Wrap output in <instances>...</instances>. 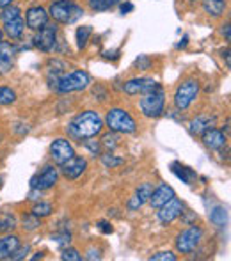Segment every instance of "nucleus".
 Returning a JSON list of instances; mask_svg holds the SVG:
<instances>
[{"instance_id": "31", "label": "nucleus", "mask_w": 231, "mask_h": 261, "mask_svg": "<svg viewBox=\"0 0 231 261\" xmlns=\"http://www.w3.org/2000/svg\"><path fill=\"white\" fill-rule=\"evenodd\" d=\"M151 192H153V187L149 185V183H142V185L137 189V192H135V197H137V199L141 201L142 204H144L146 201L149 199V196H151Z\"/></svg>"}, {"instance_id": "45", "label": "nucleus", "mask_w": 231, "mask_h": 261, "mask_svg": "<svg viewBox=\"0 0 231 261\" xmlns=\"http://www.w3.org/2000/svg\"><path fill=\"white\" fill-rule=\"evenodd\" d=\"M132 9H134V6H132V4L130 2H126V4H123V6H121V13H128V11H132Z\"/></svg>"}, {"instance_id": "12", "label": "nucleus", "mask_w": 231, "mask_h": 261, "mask_svg": "<svg viewBox=\"0 0 231 261\" xmlns=\"http://www.w3.org/2000/svg\"><path fill=\"white\" fill-rule=\"evenodd\" d=\"M48 11L41 6L29 7L27 13H25V25H27L31 31H39L48 23Z\"/></svg>"}, {"instance_id": "47", "label": "nucleus", "mask_w": 231, "mask_h": 261, "mask_svg": "<svg viewBox=\"0 0 231 261\" xmlns=\"http://www.w3.org/2000/svg\"><path fill=\"white\" fill-rule=\"evenodd\" d=\"M222 57H226V66L229 68V50H226V52H222Z\"/></svg>"}, {"instance_id": "26", "label": "nucleus", "mask_w": 231, "mask_h": 261, "mask_svg": "<svg viewBox=\"0 0 231 261\" xmlns=\"http://www.w3.org/2000/svg\"><path fill=\"white\" fill-rule=\"evenodd\" d=\"M173 167V172L176 176H178L179 179H182L183 183H190L194 178H196V174H194L190 169H187V167H183V165H179V164H173L171 165Z\"/></svg>"}, {"instance_id": "17", "label": "nucleus", "mask_w": 231, "mask_h": 261, "mask_svg": "<svg viewBox=\"0 0 231 261\" xmlns=\"http://www.w3.org/2000/svg\"><path fill=\"white\" fill-rule=\"evenodd\" d=\"M203 144L210 149H222L228 144V135L217 128H210L203 134Z\"/></svg>"}, {"instance_id": "16", "label": "nucleus", "mask_w": 231, "mask_h": 261, "mask_svg": "<svg viewBox=\"0 0 231 261\" xmlns=\"http://www.w3.org/2000/svg\"><path fill=\"white\" fill-rule=\"evenodd\" d=\"M217 124V117L215 116H207V114H201V116L194 117L189 123V132L192 135H203L207 130L210 128H215Z\"/></svg>"}, {"instance_id": "44", "label": "nucleus", "mask_w": 231, "mask_h": 261, "mask_svg": "<svg viewBox=\"0 0 231 261\" xmlns=\"http://www.w3.org/2000/svg\"><path fill=\"white\" fill-rule=\"evenodd\" d=\"M222 34L226 36V41H229V39H231V31H229V23L222 25Z\"/></svg>"}, {"instance_id": "19", "label": "nucleus", "mask_w": 231, "mask_h": 261, "mask_svg": "<svg viewBox=\"0 0 231 261\" xmlns=\"http://www.w3.org/2000/svg\"><path fill=\"white\" fill-rule=\"evenodd\" d=\"M20 247V238L14 234H7V237L0 238V261L9 259L16 249Z\"/></svg>"}, {"instance_id": "46", "label": "nucleus", "mask_w": 231, "mask_h": 261, "mask_svg": "<svg viewBox=\"0 0 231 261\" xmlns=\"http://www.w3.org/2000/svg\"><path fill=\"white\" fill-rule=\"evenodd\" d=\"M13 4V0H0V9H4L6 6H11Z\"/></svg>"}, {"instance_id": "32", "label": "nucleus", "mask_w": 231, "mask_h": 261, "mask_svg": "<svg viewBox=\"0 0 231 261\" xmlns=\"http://www.w3.org/2000/svg\"><path fill=\"white\" fill-rule=\"evenodd\" d=\"M101 162H104L105 167L114 169V167H117V165L124 164V158L114 156V155H112V153H105V155H101Z\"/></svg>"}, {"instance_id": "37", "label": "nucleus", "mask_w": 231, "mask_h": 261, "mask_svg": "<svg viewBox=\"0 0 231 261\" xmlns=\"http://www.w3.org/2000/svg\"><path fill=\"white\" fill-rule=\"evenodd\" d=\"M135 68L142 69V71H146V69L151 68V59L148 57V55H139L137 61H135Z\"/></svg>"}, {"instance_id": "24", "label": "nucleus", "mask_w": 231, "mask_h": 261, "mask_svg": "<svg viewBox=\"0 0 231 261\" xmlns=\"http://www.w3.org/2000/svg\"><path fill=\"white\" fill-rule=\"evenodd\" d=\"M210 220L217 227H224L226 222H228V212H226V208H222V206L214 208V212L210 213Z\"/></svg>"}, {"instance_id": "38", "label": "nucleus", "mask_w": 231, "mask_h": 261, "mask_svg": "<svg viewBox=\"0 0 231 261\" xmlns=\"http://www.w3.org/2000/svg\"><path fill=\"white\" fill-rule=\"evenodd\" d=\"M84 146H86V148L89 149V151L93 153L94 156L100 155V142H98V141H93V137L87 139V141H84Z\"/></svg>"}, {"instance_id": "20", "label": "nucleus", "mask_w": 231, "mask_h": 261, "mask_svg": "<svg viewBox=\"0 0 231 261\" xmlns=\"http://www.w3.org/2000/svg\"><path fill=\"white\" fill-rule=\"evenodd\" d=\"M25 20L23 18H16V20H11V21H4V34H7L11 39H20L23 36L25 31Z\"/></svg>"}, {"instance_id": "14", "label": "nucleus", "mask_w": 231, "mask_h": 261, "mask_svg": "<svg viewBox=\"0 0 231 261\" xmlns=\"http://www.w3.org/2000/svg\"><path fill=\"white\" fill-rule=\"evenodd\" d=\"M183 213V203L179 199H176V196L171 201H167L164 206L159 208V220L162 224H171L173 220L178 219L179 215Z\"/></svg>"}, {"instance_id": "39", "label": "nucleus", "mask_w": 231, "mask_h": 261, "mask_svg": "<svg viewBox=\"0 0 231 261\" xmlns=\"http://www.w3.org/2000/svg\"><path fill=\"white\" fill-rule=\"evenodd\" d=\"M52 240H57L59 245H69V242H71V234H69L68 231H62V233L52 237Z\"/></svg>"}, {"instance_id": "21", "label": "nucleus", "mask_w": 231, "mask_h": 261, "mask_svg": "<svg viewBox=\"0 0 231 261\" xmlns=\"http://www.w3.org/2000/svg\"><path fill=\"white\" fill-rule=\"evenodd\" d=\"M66 68H68L66 62L59 61V59H54V61L48 62V84H50V87L56 86L57 80L66 73Z\"/></svg>"}, {"instance_id": "1", "label": "nucleus", "mask_w": 231, "mask_h": 261, "mask_svg": "<svg viewBox=\"0 0 231 261\" xmlns=\"http://www.w3.org/2000/svg\"><path fill=\"white\" fill-rule=\"evenodd\" d=\"M101 130H104V119L96 110H84L68 124L69 135L75 139L96 137Z\"/></svg>"}, {"instance_id": "22", "label": "nucleus", "mask_w": 231, "mask_h": 261, "mask_svg": "<svg viewBox=\"0 0 231 261\" xmlns=\"http://www.w3.org/2000/svg\"><path fill=\"white\" fill-rule=\"evenodd\" d=\"M226 0H203V9L212 18H221L226 11Z\"/></svg>"}, {"instance_id": "43", "label": "nucleus", "mask_w": 231, "mask_h": 261, "mask_svg": "<svg viewBox=\"0 0 231 261\" xmlns=\"http://www.w3.org/2000/svg\"><path fill=\"white\" fill-rule=\"evenodd\" d=\"M141 206H142V203L135 196L132 197L130 201H128V208H130V210H137V208H141Z\"/></svg>"}, {"instance_id": "4", "label": "nucleus", "mask_w": 231, "mask_h": 261, "mask_svg": "<svg viewBox=\"0 0 231 261\" xmlns=\"http://www.w3.org/2000/svg\"><path fill=\"white\" fill-rule=\"evenodd\" d=\"M91 84V79L84 69H75V71L64 73L61 79L56 82V86L52 87L59 94H68V93H79V91L87 89V86Z\"/></svg>"}, {"instance_id": "25", "label": "nucleus", "mask_w": 231, "mask_h": 261, "mask_svg": "<svg viewBox=\"0 0 231 261\" xmlns=\"http://www.w3.org/2000/svg\"><path fill=\"white\" fill-rule=\"evenodd\" d=\"M121 0H89V7L96 13H101V11H109L114 6H117Z\"/></svg>"}, {"instance_id": "5", "label": "nucleus", "mask_w": 231, "mask_h": 261, "mask_svg": "<svg viewBox=\"0 0 231 261\" xmlns=\"http://www.w3.org/2000/svg\"><path fill=\"white\" fill-rule=\"evenodd\" d=\"M164 105H166V93L162 86L144 93L139 100V109L146 117H160L164 114Z\"/></svg>"}, {"instance_id": "18", "label": "nucleus", "mask_w": 231, "mask_h": 261, "mask_svg": "<svg viewBox=\"0 0 231 261\" xmlns=\"http://www.w3.org/2000/svg\"><path fill=\"white\" fill-rule=\"evenodd\" d=\"M14 66V46L7 41H0V75H7Z\"/></svg>"}, {"instance_id": "23", "label": "nucleus", "mask_w": 231, "mask_h": 261, "mask_svg": "<svg viewBox=\"0 0 231 261\" xmlns=\"http://www.w3.org/2000/svg\"><path fill=\"white\" fill-rule=\"evenodd\" d=\"M91 34H93V27H91V25H82V27L76 29V46H79L80 50L87 46Z\"/></svg>"}, {"instance_id": "36", "label": "nucleus", "mask_w": 231, "mask_h": 261, "mask_svg": "<svg viewBox=\"0 0 231 261\" xmlns=\"http://www.w3.org/2000/svg\"><path fill=\"white\" fill-rule=\"evenodd\" d=\"M151 261H176V254L171 251H162V252H157V254H153Z\"/></svg>"}, {"instance_id": "2", "label": "nucleus", "mask_w": 231, "mask_h": 261, "mask_svg": "<svg viewBox=\"0 0 231 261\" xmlns=\"http://www.w3.org/2000/svg\"><path fill=\"white\" fill-rule=\"evenodd\" d=\"M105 124L114 134H135L137 132V123L132 117V114L124 109H119V107L107 110Z\"/></svg>"}, {"instance_id": "48", "label": "nucleus", "mask_w": 231, "mask_h": 261, "mask_svg": "<svg viewBox=\"0 0 231 261\" xmlns=\"http://www.w3.org/2000/svg\"><path fill=\"white\" fill-rule=\"evenodd\" d=\"M38 258H43V252H38L36 256H32V259H38Z\"/></svg>"}, {"instance_id": "10", "label": "nucleus", "mask_w": 231, "mask_h": 261, "mask_svg": "<svg viewBox=\"0 0 231 261\" xmlns=\"http://www.w3.org/2000/svg\"><path fill=\"white\" fill-rule=\"evenodd\" d=\"M59 179V169L56 165H46L38 176H34L31 181V187L34 190H48L52 189Z\"/></svg>"}, {"instance_id": "41", "label": "nucleus", "mask_w": 231, "mask_h": 261, "mask_svg": "<svg viewBox=\"0 0 231 261\" xmlns=\"http://www.w3.org/2000/svg\"><path fill=\"white\" fill-rule=\"evenodd\" d=\"M98 227H100V231H104L105 234H109V233H112V224L111 222H107V220H101V222H98Z\"/></svg>"}, {"instance_id": "34", "label": "nucleus", "mask_w": 231, "mask_h": 261, "mask_svg": "<svg viewBox=\"0 0 231 261\" xmlns=\"http://www.w3.org/2000/svg\"><path fill=\"white\" fill-rule=\"evenodd\" d=\"M61 259H64V261H80V259H82V254H80L76 249L69 247V249H64V251H62Z\"/></svg>"}, {"instance_id": "9", "label": "nucleus", "mask_w": 231, "mask_h": 261, "mask_svg": "<svg viewBox=\"0 0 231 261\" xmlns=\"http://www.w3.org/2000/svg\"><path fill=\"white\" fill-rule=\"evenodd\" d=\"M75 155V149H73L71 142L64 137H57L54 139V142L50 144V158L54 160V164L61 165L66 160H69Z\"/></svg>"}, {"instance_id": "8", "label": "nucleus", "mask_w": 231, "mask_h": 261, "mask_svg": "<svg viewBox=\"0 0 231 261\" xmlns=\"http://www.w3.org/2000/svg\"><path fill=\"white\" fill-rule=\"evenodd\" d=\"M57 32L59 29L56 23H46L43 29L36 31L32 45L38 50H41V52H52V50H56L57 45Z\"/></svg>"}, {"instance_id": "6", "label": "nucleus", "mask_w": 231, "mask_h": 261, "mask_svg": "<svg viewBox=\"0 0 231 261\" xmlns=\"http://www.w3.org/2000/svg\"><path fill=\"white\" fill-rule=\"evenodd\" d=\"M199 96V82L196 79H187L178 86L174 93V105L178 110H187Z\"/></svg>"}, {"instance_id": "3", "label": "nucleus", "mask_w": 231, "mask_h": 261, "mask_svg": "<svg viewBox=\"0 0 231 261\" xmlns=\"http://www.w3.org/2000/svg\"><path fill=\"white\" fill-rule=\"evenodd\" d=\"M82 14L84 9L79 4L71 2V0H56V2H52V6L48 9V16H52L54 21L61 25L75 23Z\"/></svg>"}, {"instance_id": "15", "label": "nucleus", "mask_w": 231, "mask_h": 261, "mask_svg": "<svg viewBox=\"0 0 231 261\" xmlns=\"http://www.w3.org/2000/svg\"><path fill=\"white\" fill-rule=\"evenodd\" d=\"M176 196L174 189L171 185H167V183H162L160 187H157L155 190L151 192V196H149V204H151L153 208L159 210L160 206H164V204L167 203V201H171L173 197Z\"/></svg>"}, {"instance_id": "33", "label": "nucleus", "mask_w": 231, "mask_h": 261, "mask_svg": "<svg viewBox=\"0 0 231 261\" xmlns=\"http://www.w3.org/2000/svg\"><path fill=\"white\" fill-rule=\"evenodd\" d=\"M16 227V219L13 215H4L0 217V231H9Z\"/></svg>"}, {"instance_id": "13", "label": "nucleus", "mask_w": 231, "mask_h": 261, "mask_svg": "<svg viewBox=\"0 0 231 261\" xmlns=\"http://www.w3.org/2000/svg\"><path fill=\"white\" fill-rule=\"evenodd\" d=\"M61 167V172L64 174V178L68 179H76L86 172L87 169V160L84 156H76L73 155L69 160H66L64 164L59 165Z\"/></svg>"}, {"instance_id": "49", "label": "nucleus", "mask_w": 231, "mask_h": 261, "mask_svg": "<svg viewBox=\"0 0 231 261\" xmlns=\"http://www.w3.org/2000/svg\"><path fill=\"white\" fill-rule=\"evenodd\" d=\"M2 38H4V31L0 29V41H2Z\"/></svg>"}, {"instance_id": "35", "label": "nucleus", "mask_w": 231, "mask_h": 261, "mask_svg": "<svg viewBox=\"0 0 231 261\" xmlns=\"http://www.w3.org/2000/svg\"><path fill=\"white\" fill-rule=\"evenodd\" d=\"M101 144L105 146V149H116L117 148V135L114 134V132H112V134H107L104 137V141H101Z\"/></svg>"}, {"instance_id": "40", "label": "nucleus", "mask_w": 231, "mask_h": 261, "mask_svg": "<svg viewBox=\"0 0 231 261\" xmlns=\"http://www.w3.org/2000/svg\"><path fill=\"white\" fill-rule=\"evenodd\" d=\"M27 252H29V247H27V245H25L23 249L18 247L16 251H14L13 254H11V258H9V259H23L25 256H27Z\"/></svg>"}, {"instance_id": "7", "label": "nucleus", "mask_w": 231, "mask_h": 261, "mask_svg": "<svg viewBox=\"0 0 231 261\" xmlns=\"http://www.w3.org/2000/svg\"><path fill=\"white\" fill-rule=\"evenodd\" d=\"M201 240H203V229L194 224L176 237V251L182 254H190L199 247Z\"/></svg>"}, {"instance_id": "29", "label": "nucleus", "mask_w": 231, "mask_h": 261, "mask_svg": "<svg viewBox=\"0 0 231 261\" xmlns=\"http://www.w3.org/2000/svg\"><path fill=\"white\" fill-rule=\"evenodd\" d=\"M21 222H23V229L25 231H36L39 226H41V219L36 215H32V213H29V215H23V219H21Z\"/></svg>"}, {"instance_id": "42", "label": "nucleus", "mask_w": 231, "mask_h": 261, "mask_svg": "<svg viewBox=\"0 0 231 261\" xmlns=\"http://www.w3.org/2000/svg\"><path fill=\"white\" fill-rule=\"evenodd\" d=\"M86 259H101V252L98 251H94V249H89V251H87V256H86Z\"/></svg>"}, {"instance_id": "28", "label": "nucleus", "mask_w": 231, "mask_h": 261, "mask_svg": "<svg viewBox=\"0 0 231 261\" xmlns=\"http://www.w3.org/2000/svg\"><path fill=\"white\" fill-rule=\"evenodd\" d=\"M16 101V93L11 87L0 86V105H13Z\"/></svg>"}, {"instance_id": "30", "label": "nucleus", "mask_w": 231, "mask_h": 261, "mask_svg": "<svg viewBox=\"0 0 231 261\" xmlns=\"http://www.w3.org/2000/svg\"><path fill=\"white\" fill-rule=\"evenodd\" d=\"M54 212V208H52V204L50 203H36L34 206H32V215H36V217H39V219H43V217H48L50 213Z\"/></svg>"}, {"instance_id": "50", "label": "nucleus", "mask_w": 231, "mask_h": 261, "mask_svg": "<svg viewBox=\"0 0 231 261\" xmlns=\"http://www.w3.org/2000/svg\"><path fill=\"white\" fill-rule=\"evenodd\" d=\"M189 2H196V0H189Z\"/></svg>"}, {"instance_id": "11", "label": "nucleus", "mask_w": 231, "mask_h": 261, "mask_svg": "<svg viewBox=\"0 0 231 261\" xmlns=\"http://www.w3.org/2000/svg\"><path fill=\"white\" fill-rule=\"evenodd\" d=\"M160 84L157 82V80L153 79H146V76H141V79H130L128 82H124L123 86V91L128 94V96H137V94H144L148 93V91L155 89V87H159Z\"/></svg>"}, {"instance_id": "27", "label": "nucleus", "mask_w": 231, "mask_h": 261, "mask_svg": "<svg viewBox=\"0 0 231 261\" xmlns=\"http://www.w3.org/2000/svg\"><path fill=\"white\" fill-rule=\"evenodd\" d=\"M21 16V9L18 6H6L4 7V11L0 13V18H2V21H11V20H16V18Z\"/></svg>"}]
</instances>
